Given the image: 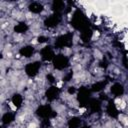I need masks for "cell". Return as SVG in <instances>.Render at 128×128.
Here are the masks:
<instances>
[{
	"label": "cell",
	"instance_id": "cell-4",
	"mask_svg": "<svg viewBox=\"0 0 128 128\" xmlns=\"http://www.w3.org/2000/svg\"><path fill=\"white\" fill-rule=\"evenodd\" d=\"M79 124H80V120L78 119H71V121L69 122V125L71 128H77Z\"/></svg>",
	"mask_w": 128,
	"mask_h": 128
},
{
	"label": "cell",
	"instance_id": "cell-3",
	"mask_svg": "<svg viewBox=\"0 0 128 128\" xmlns=\"http://www.w3.org/2000/svg\"><path fill=\"white\" fill-rule=\"evenodd\" d=\"M21 53L25 57H30V55L33 53V48H31V47H25L24 49L21 50Z\"/></svg>",
	"mask_w": 128,
	"mask_h": 128
},
{
	"label": "cell",
	"instance_id": "cell-1",
	"mask_svg": "<svg viewBox=\"0 0 128 128\" xmlns=\"http://www.w3.org/2000/svg\"><path fill=\"white\" fill-rule=\"evenodd\" d=\"M30 10L32 12H35V13H38L42 10V5L39 4V3H33L30 5Z\"/></svg>",
	"mask_w": 128,
	"mask_h": 128
},
{
	"label": "cell",
	"instance_id": "cell-2",
	"mask_svg": "<svg viewBox=\"0 0 128 128\" xmlns=\"http://www.w3.org/2000/svg\"><path fill=\"white\" fill-rule=\"evenodd\" d=\"M111 91H112L115 95H120V94L123 92V88H122L121 85H119V84H115V85L113 86V88L111 89Z\"/></svg>",
	"mask_w": 128,
	"mask_h": 128
}]
</instances>
